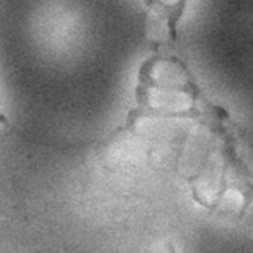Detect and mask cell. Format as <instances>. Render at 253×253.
<instances>
[{
    "instance_id": "2",
    "label": "cell",
    "mask_w": 253,
    "mask_h": 253,
    "mask_svg": "<svg viewBox=\"0 0 253 253\" xmlns=\"http://www.w3.org/2000/svg\"><path fill=\"white\" fill-rule=\"evenodd\" d=\"M236 253H253V230L245 234V239L242 240L241 249Z\"/></svg>"
},
{
    "instance_id": "1",
    "label": "cell",
    "mask_w": 253,
    "mask_h": 253,
    "mask_svg": "<svg viewBox=\"0 0 253 253\" xmlns=\"http://www.w3.org/2000/svg\"><path fill=\"white\" fill-rule=\"evenodd\" d=\"M245 74H246V114L253 125V9L245 16L244 24Z\"/></svg>"
},
{
    "instance_id": "3",
    "label": "cell",
    "mask_w": 253,
    "mask_h": 253,
    "mask_svg": "<svg viewBox=\"0 0 253 253\" xmlns=\"http://www.w3.org/2000/svg\"><path fill=\"white\" fill-rule=\"evenodd\" d=\"M250 157H251V167H252V170H253V145L251 147V152H250Z\"/></svg>"
}]
</instances>
